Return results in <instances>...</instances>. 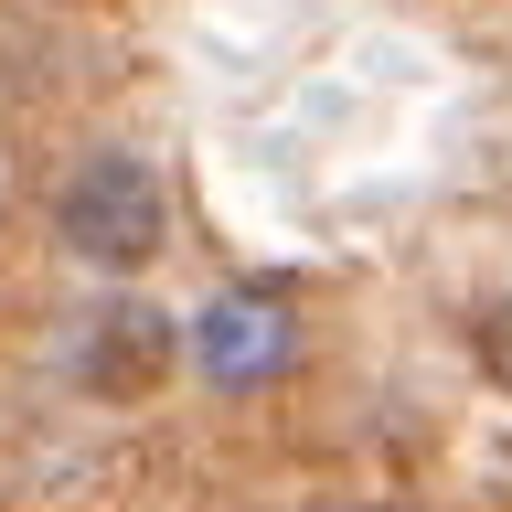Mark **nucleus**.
Returning a JSON list of instances; mask_svg holds the SVG:
<instances>
[{
  "label": "nucleus",
  "instance_id": "3",
  "mask_svg": "<svg viewBox=\"0 0 512 512\" xmlns=\"http://www.w3.org/2000/svg\"><path fill=\"white\" fill-rule=\"evenodd\" d=\"M171 363H182V331H171L160 310H118L107 331H96V352H86V384L96 395H150Z\"/></svg>",
  "mask_w": 512,
  "mask_h": 512
},
{
  "label": "nucleus",
  "instance_id": "2",
  "mask_svg": "<svg viewBox=\"0 0 512 512\" xmlns=\"http://www.w3.org/2000/svg\"><path fill=\"white\" fill-rule=\"evenodd\" d=\"M192 363H203L224 395L267 384V374L288 363V299H267V288H224L214 310L192 320Z\"/></svg>",
  "mask_w": 512,
  "mask_h": 512
},
{
  "label": "nucleus",
  "instance_id": "1",
  "mask_svg": "<svg viewBox=\"0 0 512 512\" xmlns=\"http://www.w3.org/2000/svg\"><path fill=\"white\" fill-rule=\"evenodd\" d=\"M54 224H64V246L86 256V267H150L160 256V182L139 171V160H86L75 182H64V203H54Z\"/></svg>",
  "mask_w": 512,
  "mask_h": 512
},
{
  "label": "nucleus",
  "instance_id": "4",
  "mask_svg": "<svg viewBox=\"0 0 512 512\" xmlns=\"http://www.w3.org/2000/svg\"><path fill=\"white\" fill-rule=\"evenodd\" d=\"M480 374H491V384L512 395V299H502L491 320H480Z\"/></svg>",
  "mask_w": 512,
  "mask_h": 512
}]
</instances>
